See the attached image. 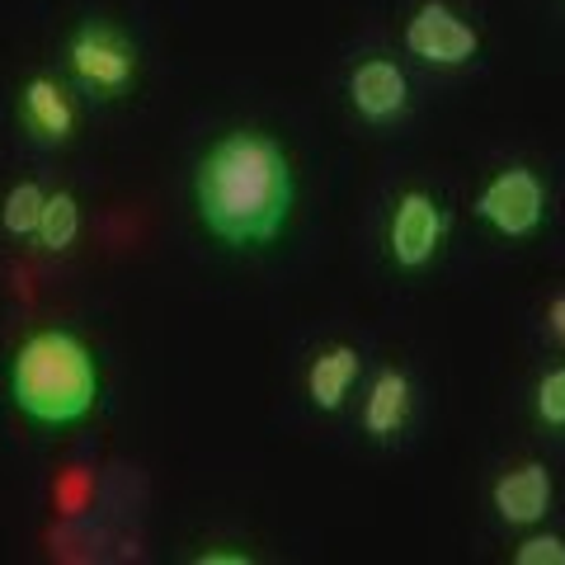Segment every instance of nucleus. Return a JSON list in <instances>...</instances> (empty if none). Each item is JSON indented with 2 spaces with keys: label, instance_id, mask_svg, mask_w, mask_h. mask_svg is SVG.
Masks as SVG:
<instances>
[{
  "label": "nucleus",
  "instance_id": "5",
  "mask_svg": "<svg viewBox=\"0 0 565 565\" xmlns=\"http://www.w3.org/2000/svg\"><path fill=\"white\" fill-rule=\"evenodd\" d=\"M448 232H452V212L444 207V199L434 189H424V184L401 189L392 203V217H386V259L401 274H424L444 255Z\"/></svg>",
  "mask_w": 565,
  "mask_h": 565
},
{
  "label": "nucleus",
  "instance_id": "9",
  "mask_svg": "<svg viewBox=\"0 0 565 565\" xmlns=\"http://www.w3.org/2000/svg\"><path fill=\"white\" fill-rule=\"evenodd\" d=\"M552 500H556V481H552V471H546L542 462H533V457L504 467L500 476H494V486H490L494 514H500V523H509V527L542 523L546 514H552Z\"/></svg>",
  "mask_w": 565,
  "mask_h": 565
},
{
  "label": "nucleus",
  "instance_id": "10",
  "mask_svg": "<svg viewBox=\"0 0 565 565\" xmlns=\"http://www.w3.org/2000/svg\"><path fill=\"white\" fill-rule=\"evenodd\" d=\"M411 415H415V382L411 373L401 367H377L367 377V392H363V411H359V424L373 444H396V438L411 429Z\"/></svg>",
  "mask_w": 565,
  "mask_h": 565
},
{
  "label": "nucleus",
  "instance_id": "17",
  "mask_svg": "<svg viewBox=\"0 0 565 565\" xmlns=\"http://www.w3.org/2000/svg\"><path fill=\"white\" fill-rule=\"evenodd\" d=\"M193 561H199V565H250L255 556L250 552H222V546H217V552H199Z\"/></svg>",
  "mask_w": 565,
  "mask_h": 565
},
{
  "label": "nucleus",
  "instance_id": "14",
  "mask_svg": "<svg viewBox=\"0 0 565 565\" xmlns=\"http://www.w3.org/2000/svg\"><path fill=\"white\" fill-rule=\"evenodd\" d=\"M533 415H537L542 429L565 434V363L546 367V373L537 377V386H533Z\"/></svg>",
  "mask_w": 565,
  "mask_h": 565
},
{
  "label": "nucleus",
  "instance_id": "16",
  "mask_svg": "<svg viewBox=\"0 0 565 565\" xmlns=\"http://www.w3.org/2000/svg\"><path fill=\"white\" fill-rule=\"evenodd\" d=\"M546 330H552V340L565 349V292H556L552 302H546Z\"/></svg>",
  "mask_w": 565,
  "mask_h": 565
},
{
  "label": "nucleus",
  "instance_id": "7",
  "mask_svg": "<svg viewBox=\"0 0 565 565\" xmlns=\"http://www.w3.org/2000/svg\"><path fill=\"white\" fill-rule=\"evenodd\" d=\"M14 114H20V128L43 147H66L81 132V104L71 85L52 71H29L20 95H14Z\"/></svg>",
  "mask_w": 565,
  "mask_h": 565
},
{
  "label": "nucleus",
  "instance_id": "3",
  "mask_svg": "<svg viewBox=\"0 0 565 565\" xmlns=\"http://www.w3.org/2000/svg\"><path fill=\"white\" fill-rule=\"evenodd\" d=\"M66 71L90 99H122L137 85V43L109 20H81L66 33Z\"/></svg>",
  "mask_w": 565,
  "mask_h": 565
},
{
  "label": "nucleus",
  "instance_id": "11",
  "mask_svg": "<svg viewBox=\"0 0 565 565\" xmlns=\"http://www.w3.org/2000/svg\"><path fill=\"white\" fill-rule=\"evenodd\" d=\"M359 377H363V349L349 344V340H330V344H321L311 353L302 386H307V401L316 405V411L334 415V411L349 405Z\"/></svg>",
  "mask_w": 565,
  "mask_h": 565
},
{
  "label": "nucleus",
  "instance_id": "12",
  "mask_svg": "<svg viewBox=\"0 0 565 565\" xmlns=\"http://www.w3.org/2000/svg\"><path fill=\"white\" fill-rule=\"evenodd\" d=\"M76 236H81V203H76V193H66V189L47 193L43 217H39V236H33V241H39L43 250L62 255V250L76 245Z\"/></svg>",
  "mask_w": 565,
  "mask_h": 565
},
{
  "label": "nucleus",
  "instance_id": "8",
  "mask_svg": "<svg viewBox=\"0 0 565 565\" xmlns=\"http://www.w3.org/2000/svg\"><path fill=\"white\" fill-rule=\"evenodd\" d=\"M344 95H349V109L367 128H386V122L405 118V109H411V76L392 57H363V62H353Z\"/></svg>",
  "mask_w": 565,
  "mask_h": 565
},
{
  "label": "nucleus",
  "instance_id": "15",
  "mask_svg": "<svg viewBox=\"0 0 565 565\" xmlns=\"http://www.w3.org/2000/svg\"><path fill=\"white\" fill-rule=\"evenodd\" d=\"M514 565H565V537L561 533H533L514 546Z\"/></svg>",
  "mask_w": 565,
  "mask_h": 565
},
{
  "label": "nucleus",
  "instance_id": "6",
  "mask_svg": "<svg viewBox=\"0 0 565 565\" xmlns=\"http://www.w3.org/2000/svg\"><path fill=\"white\" fill-rule=\"evenodd\" d=\"M401 43L415 62L438 71H457L481 57V29L448 0H419L401 29Z\"/></svg>",
  "mask_w": 565,
  "mask_h": 565
},
{
  "label": "nucleus",
  "instance_id": "2",
  "mask_svg": "<svg viewBox=\"0 0 565 565\" xmlns=\"http://www.w3.org/2000/svg\"><path fill=\"white\" fill-rule=\"evenodd\" d=\"M10 401L39 429H71L85 424L104 401V373L95 349L71 326L29 330L6 367Z\"/></svg>",
  "mask_w": 565,
  "mask_h": 565
},
{
  "label": "nucleus",
  "instance_id": "1",
  "mask_svg": "<svg viewBox=\"0 0 565 565\" xmlns=\"http://www.w3.org/2000/svg\"><path fill=\"white\" fill-rule=\"evenodd\" d=\"M193 207L207 236L232 250H269L297 207L288 147L264 128L222 132L193 166Z\"/></svg>",
  "mask_w": 565,
  "mask_h": 565
},
{
  "label": "nucleus",
  "instance_id": "4",
  "mask_svg": "<svg viewBox=\"0 0 565 565\" xmlns=\"http://www.w3.org/2000/svg\"><path fill=\"white\" fill-rule=\"evenodd\" d=\"M546 203H552V193L533 166H504L471 199V217L500 241H527L542 232Z\"/></svg>",
  "mask_w": 565,
  "mask_h": 565
},
{
  "label": "nucleus",
  "instance_id": "13",
  "mask_svg": "<svg viewBox=\"0 0 565 565\" xmlns=\"http://www.w3.org/2000/svg\"><path fill=\"white\" fill-rule=\"evenodd\" d=\"M43 203H47V189L39 180L10 184L6 203H0V226H6V236H14V241H33V236H39Z\"/></svg>",
  "mask_w": 565,
  "mask_h": 565
}]
</instances>
